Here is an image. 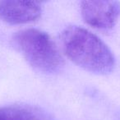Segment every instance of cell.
<instances>
[{
	"label": "cell",
	"mask_w": 120,
	"mask_h": 120,
	"mask_svg": "<svg viewBox=\"0 0 120 120\" xmlns=\"http://www.w3.org/2000/svg\"><path fill=\"white\" fill-rule=\"evenodd\" d=\"M62 48L68 58L82 68L99 75L113 70V53L98 36L83 27L70 26L60 36Z\"/></svg>",
	"instance_id": "cell-1"
},
{
	"label": "cell",
	"mask_w": 120,
	"mask_h": 120,
	"mask_svg": "<svg viewBox=\"0 0 120 120\" xmlns=\"http://www.w3.org/2000/svg\"><path fill=\"white\" fill-rule=\"evenodd\" d=\"M13 40L27 62L38 71L53 73L64 66L59 49L46 32L24 29L14 35Z\"/></svg>",
	"instance_id": "cell-2"
},
{
	"label": "cell",
	"mask_w": 120,
	"mask_h": 120,
	"mask_svg": "<svg viewBox=\"0 0 120 120\" xmlns=\"http://www.w3.org/2000/svg\"><path fill=\"white\" fill-rule=\"evenodd\" d=\"M81 12L86 23L95 29L109 30L114 26L120 16L118 1H83Z\"/></svg>",
	"instance_id": "cell-3"
},
{
	"label": "cell",
	"mask_w": 120,
	"mask_h": 120,
	"mask_svg": "<svg viewBox=\"0 0 120 120\" xmlns=\"http://www.w3.org/2000/svg\"><path fill=\"white\" fill-rule=\"evenodd\" d=\"M42 7L34 1H0V18L10 25L35 22L41 16Z\"/></svg>",
	"instance_id": "cell-4"
},
{
	"label": "cell",
	"mask_w": 120,
	"mask_h": 120,
	"mask_svg": "<svg viewBox=\"0 0 120 120\" xmlns=\"http://www.w3.org/2000/svg\"><path fill=\"white\" fill-rule=\"evenodd\" d=\"M0 120H45L35 107L27 105H12L0 107Z\"/></svg>",
	"instance_id": "cell-5"
}]
</instances>
